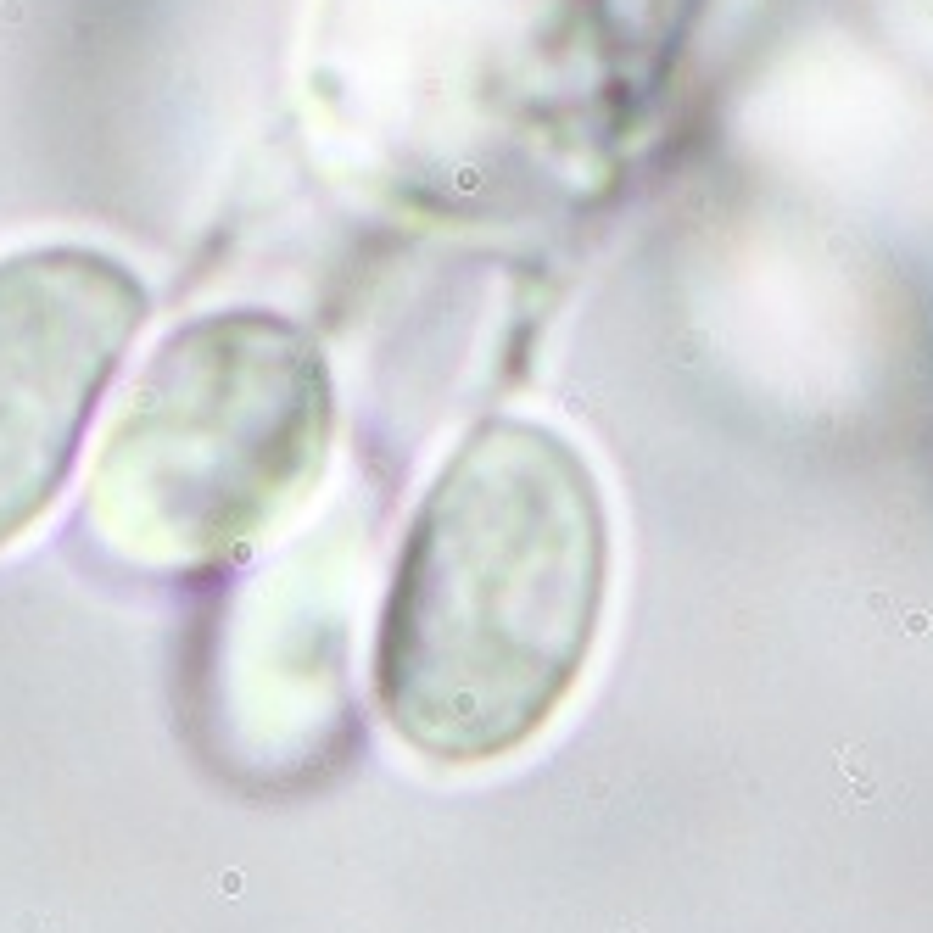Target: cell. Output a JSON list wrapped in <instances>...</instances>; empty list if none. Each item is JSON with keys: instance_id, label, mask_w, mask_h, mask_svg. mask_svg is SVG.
I'll return each mask as SVG.
<instances>
[{"instance_id": "6da1fadb", "label": "cell", "mask_w": 933, "mask_h": 933, "mask_svg": "<svg viewBox=\"0 0 933 933\" xmlns=\"http://www.w3.org/2000/svg\"><path fill=\"white\" fill-rule=\"evenodd\" d=\"M610 503L543 419H486L425 486L375 637V699L431 766L520 755L581 688L610 610Z\"/></svg>"}, {"instance_id": "3957f363", "label": "cell", "mask_w": 933, "mask_h": 933, "mask_svg": "<svg viewBox=\"0 0 933 933\" xmlns=\"http://www.w3.org/2000/svg\"><path fill=\"white\" fill-rule=\"evenodd\" d=\"M140 319L146 285L112 252L51 240L0 257V548L62 498Z\"/></svg>"}, {"instance_id": "7a4b0ae2", "label": "cell", "mask_w": 933, "mask_h": 933, "mask_svg": "<svg viewBox=\"0 0 933 933\" xmlns=\"http://www.w3.org/2000/svg\"><path fill=\"white\" fill-rule=\"evenodd\" d=\"M335 397L302 324L263 308L179 324L129 391L95 464V526L156 564L252 548L319 481Z\"/></svg>"}]
</instances>
